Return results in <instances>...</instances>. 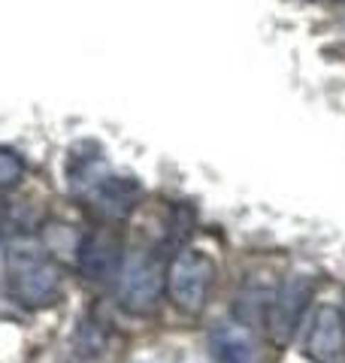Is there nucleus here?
<instances>
[{"mask_svg": "<svg viewBox=\"0 0 345 363\" xmlns=\"http://www.w3.org/2000/svg\"><path fill=\"white\" fill-rule=\"evenodd\" d=\"M312 297H315V279H309L306 272H291L279 285L270 309V321H267L275 345H288L294 339V333L303 327V318Z\"/></svg>", "mask_w": 345, "mask_h": 363, "instance_id": "423d86ee", "label": "nucleus"}, {"mask_svg": "<svg viewBox=\"0 0 345 363\" xmlns=\"http://www.w3.org/2000/svg\"><path fill=\"white\" fill-rule=\"evenodd\" d=\"M6 288L25 309H49L64 294V272L58 257L33 233L6 240Z\"/></svg>", "mask_w": 345, "mask_h": 363, "instance_id": "f257e3e1", "label": "nucleus"}, {"mask_svg": "<svg viewBox=\"0 0 345 363\" xmlns=\"http://www.w3.org/2000/svg\"><path fill=\"white\" fill-rule=\"evenodd\" d=\"M124 242H121V233L115 230L112 224H97L94 230L82 233L76 248V269L79 276L91 285H119V276H121V267H124Z\"/></svg>", "mask_w": 345, "mask_h": 363, "instance_id": "20e7f679", "label": "nucleus"}, {"mask_svg": "<svg viewBox=\"0 0 345 363\" xmlns=\"http://www.w3.org/2000/svg\"><path fill=\"white\" fill-rule=\"evenodd\" d=\"M25 157L9 145H0V191H16L25 182Z\"/></svg>", "mask_w": 345, "mask_h": 363, "instance_id": "1a4fd4ad", "label": "nucleus"}, {"mask_svg": "<svg viewBox=\"0 0 345 363\" xmlns=\"http://www.w3.org/2000/svg\"><path fill=\"white\" fill-rule=\"evenodd\" d=\"M345 354V309L321 306L306 327L303 357L309 363H339Z\"/></svg>", "mask_w": 345, "mask_h": 363, "instance_id": "0eeeda50", "label": "nucleus"}, {"mask_svg": "<svg viewBox=\"0 0 345 363\" xmlns=\"http://www.w3.org/2000/svg\"><path fill=\"white\" fill-rule=\"evenodd\" d=\"M119 306L128 315L148 318L160 309V297L167 294V264L155 248H136L124 257L119 276Z\"/></svg>", "mask_w": 345, "mask_h": 363, "instance_id": "f03ea898", "label": "nucleus"}, {"mask_svg": "<svg viewBox=\"0 0 345 363\" xmlns=\"http://www.w3.org/2000/svg\"><path fill=\"white\" fill-rule=\"evenodd\" d=\"M206 351H209L212 363H251L255 360V339H251V327L234 321L215 324L209 336H206Z\"/></svg>", "mask_w": 345, "mask_h": 363, "instance_id": "6e6552de", "label": "nucleus"}, {"mask_svg": "<svg viewBox=\"0 0 345 363\" xmlns=\"http://www.w3.org/2000/svg\"><path fill=\"white\" fill-rule=\"evenodd\" d=\"M215 281V260L200 248L182 245L167 264V300L185 318H200Z\"/></svg>", "mask_w": 345, "mask_h": 363, "instance_id": "7ed1b4c3", "label": "nucleus"}, {"mask_svg": "<svg viewBox=\"0 0 345 363\" xmlns=\"http://www.w3.org/2000/svg\"><path fill=\"white\" fill-rule=\"evenodd\" d=\"M76 197L85 203V209L94 215L97 221L119 224V221H128L136 212V206H140L143 185H140V179L115 176L109 169H103V173L91 179Z\"/></svg>", "mask_w": 345, "mask_h": 363, "instance_id": "39448f33", "label": "nucleus"}]
</instances>
